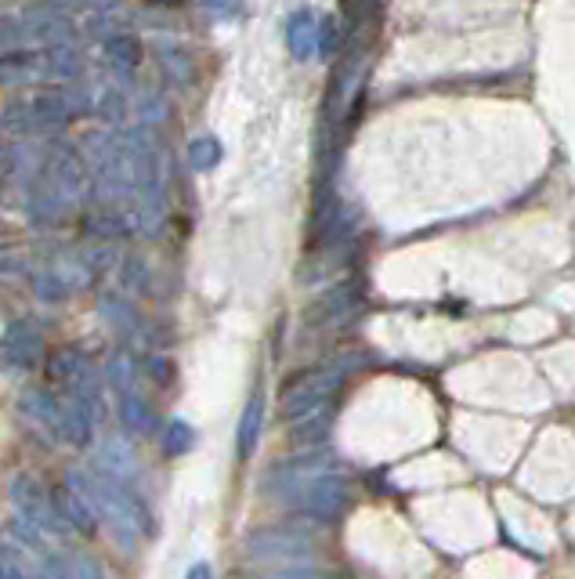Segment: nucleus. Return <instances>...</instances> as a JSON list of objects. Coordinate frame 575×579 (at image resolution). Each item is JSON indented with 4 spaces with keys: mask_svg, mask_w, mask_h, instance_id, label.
I'll use <instances>...</instances> for the list:
<instances>
[{
    "mask_svg": "<svg viewBox=\"0 0 575 579\" xmlns=\"http://www.w3.org/2000/svg\"><path fill=\"white\" fill-rule=\"evenodd\" d=\"M87 192V167L76 153L54 149L44 156L40 170L29 181V200H26V214L33 225H54L62 221L65 214H73L84 203Z\"/></svg>",
    "mask_w": 575,
    "mask_h": 579,
    "instance_id": "obj_1",
    "label": "nucleus"
},
{
    "mask_svg": "<svg viewBox=\"0 0 575 579\" xmlns=\"http://www.w3.org/2000/svg\"><path fill=\"white\" fill-rule=\"evenodd\" d=\"M70 485L87 496V504L95 507V515L117 532V543H123L127 551L138 547V536H152L156 532L152 515L145 510L142 499L131 493L127 482L91 468V471H73Z\"/></svg>",
    "mask_w": 575,
    "mask_h": 579,
    "instance_id": "obj_2",
    "label": "nucleus"
},
{
    "mask_svg": "<svg viewBox=\"0 0 575 579\" xmlns=\"http://www.w3.org/2000/svg\"><path fill=\"white\" fill-rule=\"evenodd\" d=\"M84 73V55L73 44L11 48L0 55V84H73Z\"/></svg>",
    "mask_w": 575,
    "mask_h": 579,
    "instance_id": "obj_3",
    "label": "nucleus"
},
{
    "mask_svg": "<svg viewBox=\"0 0 575 579\" xmlns=\"http://www.w3.org/2000/svg\"><path fill=\"white\" fill-rule=\"evenodd\" d=\"M91 109H95V101L87 98V91L62 84L59 91H51V95H37L29 101L11 106L4 112V128L15 134H40V131L65 128L70 120L84 117V112H91Z\"/></svg>",
    "mask_w": 575,
    "mask_h": 579,
    "instance_id": "obj_4",
    "label": "nucleus"
},
{
    "mask_svg": "<svg viewBox=\"0 0 575 579\" xmlns=\"http://www.w3.org/2000/svg\"><path fill=\"white\" fill-rule=\"evenodd\" d=\"M347 366H352V362H326V366L297 373L283 388V395H279V413H283L286 424L333 406V395L341 391Z\"/></svg>",
    "mask_w": 575,
    "mask_h": 579,
    "instance_id": "obj_5",
    "label": "nucleus"
},
{
    "mask_svg": "<svg viewBox=\"0 0 575 579\" xmlns=\"http://www.w3.org/2000/svg\"><path fill=\"white\" fill-rule=\"evenodd\" d=\"M73 37V22L62 8L33 4L22 15L0 19V48H48V44H65Z\"/></svg>",
    "mask_w": 575,
    "mask_h": 579,
    "instance_id": "obj_6",
    "label": "nucleus"
},
{
    "mask_svg": "<svg viewBox=\"0 0 575 579\" xmlns=\"http://www.w3.org/2000/svg\"><path fill=\"white\" fill-rule=\"evenodd\" d=\"M286 499L297 515H308L315 521H330L341 515V510L347 507V499H352V482L337 471H322L308 482L293 485Z\"/></svg>",
    "mask_w": 575,
    "mask_h": 579,
    "instance_id": "obj_7",
    "label": "nucleus"
},
{
    "mask_svg": "<svg viewBox=\"0 0 575 579\" xmlns=\"http://www.w3.org/2000/svg\"><path fill=\"white\" fill-rule=\"evenodd\" d=\"M11 504H15V515L22 521H29L33 529L48 532V536H65L70 532L59 507H54V496L44 493V485L37 479H29V474H19L11 482Z\"/></svg>",
    "mask_w": 575,
    "mask_h": 579,
    "instance_id": "obj_8",
    "label": "nucleus"
},
{
    "mask_svg": "<svg viewBox=\"0 0 575 579\" xmlns=\"http://www.w3.org/2000/svg\"><path fill=\"white\" fill-rule=\"evenodd\" d=\"M87 282H91V265L76 254H62L33 272V293L44 301H65L70 293L84 290Z\"/></svg>",
    "mask_w": 575,
    "mask_h": 579,
    "instance_id": "obj_9",
    "label": "nucleus"
},
{
    "mask_svg": "<svg viewBox=\"0 0 575 579\" xmlns=\"http://www.w3.org/2000/svg\"><path fill=\"white\" fill-rule=\"evenodd\" d=\"M246 551L257 562H311L315 543L297 529L286 526H268L246 536Z\"/></svg>",
    "mask_w": 575,
    "mask_h": 579,
    "instance_id": "obj_10",
    "label": "nucleus"
},
{
    "mask_svg": "<svg viewBox=\"0 0 575 579\" xmlns=\"http://www.w3.org/2000/svg\"><path fill=\"white\" fill-rule=\"evenodd\" d=\"M358 304H363V287L355 279H341L304 312V326H311V330H333V326H344L352 319Z\"/></svg>",
    "mask_w": 575,
    "mask_h": 579,
    "instance_id": "obj_11",
    "label": "nucleus"
},
{
    "mask_svg": "<svg viewBox=\"0 0 575 579\" xmlns=\"http://www.w3.org/2000/svg\"><path fill=\"white\" fill-rule=\"evenodd\" d=\"M322 471H333V457L326 449H311V453H301V457L279 460L276 468L265 474V485L286 496L293 485L308 482V479H315V474H322Z\"/></svg>",
    "mask_w": 575,
    "mask_h": 579,
    "instance_id": "obj_12",
    "label": "nucleus"
},
{
    "mask_svg": "<svg viewBox=\"0 0 575 579\" xmlns=\"http://www.w3.org/2000/svg\"><path fill=\"white\" fill-rule=\"evenodd\" d=\"M0 351H4L8 362H15V366L29 370L37 366L40 355H44V340H40V330L26 319L11 323L4 330V340H0Z\"/></svg>",
    "mask_w": 575,
    "mask_h": 579,
    "instance_id": "obj_13",
    "label": "nucleus"
},
{
    "mask_svg": "<svg viewBox=\"0 0 575 579\" xmlns=\"http://www.w3.org/2000/svg\"><path fill=\"white\" fill-rule=\"evenodd\" d=\"M19 410L44 438H59V399L48 388H26L19 395Z\"/></svg>",
    "mask_w": 575,
    "mask_h": 579,
    "instance_id": "obj_14",
    "label": "nucleus"
},
{
    "mask_svg": "<svg viewBox=\"0 0 575 579\" xmlns=\"http://www.w3.org/2000/svg\"><path fill=\"white\" fill-rule=\"evenodd\" d=\"M59 438L62 442H70V446L76 449H84V446H91V435H95V424L98 420L87 413V406L81 399H73L70 391L59 399Z\"/></svg>",
    "mask_w": 575,
    "mask_h": 579,
    "instance_id": "obj_15",
    "label": "nucleus"
},
{
    "mask_svg": "<svg viewBox=\"0 0 575 579\" xmlns=\"http://www.w3.org/2000/svg\"><path fill=\"white\" fill-rule=\"evenodd\" d=\"M95 463H98V471H106L120 482H131L134 474H138V453H134L131 442L120 438V435L101 442L98 453H95Z\"/></svg>",
    "mask_w": 575,
    "mask_h": 579,
    "instance_id": "obj_16",
    "label": "nucleus"
},
{
    "mask_svg": "<svg viewBox=\"0 0 575 579\" xmlns=\"http://www.w3.org/2000/svg\"><path fill=\"white\" fill-rule=\"evenodd\" d=\"M286 48L297 62H308L319 51V15L308 8L293 11L286 22Z\"/></svg>",
    "mask_w": 575,
    "mask_h": 579,
    "instance_id": "obj_17",
    "label": "nucleus"
},
{
    "mask_svg": "<svg viewBox=\"0 0 575 579\" xmlns=\"http://www.w3.org/2000/svg\"><path fill=\"white\" fill-rule=\"evenodd\" d=\"M142 59H145L142 40L131 37V33H117V37H109L106 44H101V62H106L109 70L120 76V81L134 76V70L142 65Z\"/></svg>",
    "mask_w": 575,
    "mask_h": 579,
    "instance_id": "obj_18",
    "label": "nucleus"
},
{
    "mask_svg": "<svg viewBox=\"0 0 575 579\" xmlns=\"http://www.w3.org/2000/svg\"><path fill=\"white\" fill-rule=\"evenodd\" d=\"M54 507H59V515L65 518V526H70V529H76L81 536H95V529H98L95 507L87 504V496L81 490L62 485V490L54 493Z\"/></svg>",
    "mask_w": 575,
    "mask_h": 579,
    "instance_id": "obj_19",
    "label": "nucleus"
},
{
    "mask_svg": "<svg viewBox=\"0 0 575 579\" xmlns=\"http://www.w3.org/2000/svg\"><path fill=\"white\" fill-rule=\"evenodd\" d=\"M261 427H265V395H261V388H257L250 395V402H246L243 417H240V427H235V457L240 460L254 457L257 438H261Z\"/></svg>",
    "mask_w": 575,
    "mask_h": 579,
    "instance_id": "obj_20",
    "label": "nucleus"
},
{
    "mask_svg": "<svg viewBox=\"0 0 575 579\" xmlns=\"http://www.w3.org/2000/svg\"><path fill=\"white\" fill-rule=\"evenodd\" d=\"M366 76V59L358 51H352L347 59L337 65V81H333V98H330V109L341 117V112H347V106H352L355 91L358 84H363Z\"/></svg>",
    "mask_w": 575,
    "mask_h": 579,
    "instance_id": "obj_21",
    "label": "nucleus"
},
{
    "mask_svg": "<svg viewBox=\"0 0 575 579\" xmlns=\"http://www.w3.org/2000/svg\"><path fill=\"white\" fill-rule=\"evenodd\" d=\"M156 62H160L163 76L171 84H192L196 81V62L185 48H174V44H156Z\"/></svg>",
    "mask_w": 575,
    "mask_h": 579,
    "instance_id": "obj_22",
    "label": "nucleus"
},
{
    "mask_svg": "<svg viewBox=\"0 0 575 579\" xmlns=\"http://www.w3.org/2000/svg\"><path fill=\"white\" fill-rule=\"evenodd\" d=\"M117 417H120V424L131 431V435H145V431H152V410H149V402H145L138 391H123L120 395Z\"/></svg>",
    "mask_w": 575,
    "mask_h": 579,
    "instance_id": "obj_23",
    "label": "nucleus"
},
{
    "mask_svg": "<svg viewBox=\"0 0 575 579\" xmlns=\"http://www.w3.org/2000/svg\"><path fill=\"white\" fill-rule=\"evenodd\" d=\"M330 424H333V406H326L319 413L293 420L290 435L293 442H301V446H319V442H326V435H330Z\"/></svg>",
    "mask_w": 575,
    "mask_h": 579,
    "instance_id": "obj_24",
    "label": "nucleus"
},
{
    "mask_svg": "<svg viewBox=\"0 0 575 579\" xmlns=\"http://www.w3.org/2000/svg\"><path fill=\"white\" fill-rule=\"evenodd\" d=\"M98 304H101V315H106V323L117 326L120 334H127V337L142 334V315L134 312L123 298H117V293H101Z\"/></svg>",
    "mask_w": 575,
    "mask_h": 579,
    "instance_id": "obj_25",
    "label": "nucleus"
},
{
    "mask_svg": "<svg viewBox=\"0 0 575 579\" xmlns=\"http://www.w3.org/2000/svg\"><path fill=\"white\" fill-rule=\"evenodd\" d=\"M106 381L117 388V395L134 391V381H138V366H134L131 351H112V359L106 362Z\"/></svg>",
    "mask_w": 575,
    "mask_h": 579,
    "instance_id": "obj_26",
    "label": "nucleus"
},
{
    "mask_svg": "<svg viewBox=\"0 0 575 579\" xmlns=\"http://www.w3.org/2000/svg\"><path fill=\"white\" fill-rule=\"evenodd\" d=\"M221 156H224V149L213 134H199V138L188 142V167L192 170H213L221 164Z\"/></svg>",
    "mask_w": 575,
    "mask_h": 579,
    "instance_id": "obj_27",
    "label": "nucleus"
},
{
    "mask_svg": "<svg viewBox=\"0 0 575 579\" xmlns=\"http://www.w3.org/2000/svg\"><path fill=\"white\" fill-rule=\"evenodd\" d=\"M196 446V427L185 424V420H171V424L163 427V453L167 457H182Z\"/></svg>",
    "mask_w": 575,
    "mask_h": 579,
    "instance_id": "obj_28",
    "label": "nucleus"
},
{
    "mask_svg": "<svg viewBox=\"0 0 575 579\" xmlns=\"http://www.w3.org/2000/svg\"><path fill=\"white\" fill-rule=\"evenodd\" d=\"M134 106H138L145 123H156V120L167 117V98L156 87H142V95H138V101H134Z\"/></svg>",
    "mask_w": 575,
    "mask_h": 579,
    "instance_id": "obj_29",
    "label": "nucleus"
},
{
    "mask_svg": "<svg viewBox=\"0 0 575 579\" xmlns=\"http://www.w3.org/2000/svg\"><path fill=\"white\" fill-rule=\"evenodd\" d=\"M70 569H73V579H109L106 569H101V562L87 551L70 554Z\"/></svg>",
    "mask_w": 575,
    "mask_h": 579,
    "instance_id": "obj_30",
    "label": "nucleus"
},
{
    "mask_svg": "<svg viewBox=\"0 0 575 579\" xmlns=\"http://www.w3.org/2000/svg\"><path fill=\"white\" fill-rule=\"evenodd\" d=\"M33 579H73V569H70V562L59 558V554H44L40 569Z\"/></svg>",
    "mask_w": 575,
    "mask_h": 579,
    "instance_id": "obj_31",
    "label": "nucleus"
},
{
    "mask_svg": "<svg viewBox=\"0 0 575 579\" xmlns=\"http://www.w3.org/2000/svg\"><path fill=\"white\" fill-rule=\"evenodd\" d=\"M203 8H207L213 19H240L246 11L243 0H203Z\"/></svg>",
    "mask_w": 575,
    "mask_h": 579,
    "instance_id": "obj_32",
    "label": "nucleus"
},
{
    "mask_svg": "<svg viewBox=\"0 0 575 579\" xmlns=\"http://www.w3.org/2000/svg\"><path fill=\"white\" fill-rule=\"evenodd\" d=\"M0 579H26V576H22V569L8 558V554H0Z\"/></svg>",
    "mask_w": 575,
    "mask_h": 579,
    "instance_id": "obj_33",
    "label": "nucleus"
},
{
    "mask_svg": "<svg viewBox=\"0 0 575 579\" xmlns=\"http://www.w3.org/2000/svg\"><path fill=\"white\" fill-rule=\"evenodd\" d=\"M276 579H326V576L315 572V569H286V572H279Z\"/></svg>",
    "mask_w": 575,
    "mask_h": 579,
    "instance_id": "obj_34",
    "label": "nucleus"
},
{
    "mask_svg": "<svg viewBox=\"0 0 575 579\" xmlns=\"http://www.w3.org/2000/svg\"><path fill=\"white\" fill-rule=\"evenodd\" d=\"M185 579H213V569H210L207 562H196V565H192V569L185 572Z\"/></svg>",
    "mask_w": 575,
    "mask_h": 579,
    "instance_id": "obj_35",
    "label": "nucleus"
},
{
    "mask_svg": "<svg viewBox=\"0 0 575 579\" xmlns=\"http://www.w3.org/2000/svg\"><path fill=\"white\" fill-rule=\"evenodd\" d=\"M152 4H167V8H178V4H188V0H152Z\"/></svg>",
    "mask_w": 575,
    "mask_h": 579,
    "instance_id": "obj_36",
    "label": "nucleus"
}]
</instances>
